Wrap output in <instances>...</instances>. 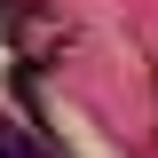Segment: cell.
Instances as JSON below:
<instances>
[{"instance_id":"cell-1","label":"cell","mask_w":158,"mask_h":158,"mask_svg":"<svg viewBox=\"0 0 158 158\" xmlns=\"http://www.w3.org/2000/svg\"><path fill=\"white\" fill-rule=\"evenodd\" d=\"M0 158H24V135H16V127H0Z\"/></svg>"}]
</instances>
